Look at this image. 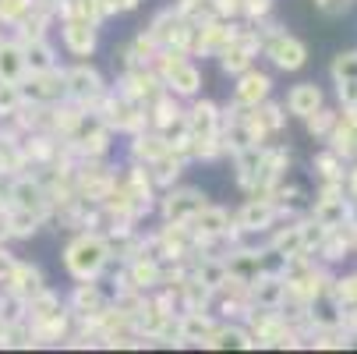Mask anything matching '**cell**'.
Returning <instances> with one entry per match:
<instances>
[{"instance_id":"1","label":"cell","mask_w":357,"mask_h":354,"mask_svg":"<svg viewBox=\"0 0 357 354\" xmlns=\"http://www.w3.org/2000/svg\"><path fill=\"white\" fill-rule=\"evenodd\" d=\"M110 263V244L96 234H78L64 248V266L75 280H96Z\"/></svg>"},{"instance_id":"20","label":"cell","mask_w":357,"mask_h":354,"mask_svg":"<svg viewBox=\"0 0 357 354\" xmlns=\"http://www.w3.org/2000/svg\"><path fill=\"white\" fill-rule=\"evenodd\" d=\"M244 11H248L251 18H262V15L273 11V0H244Z\"/></svg>"},{"instance_id":"21","label":"cell","mask_w":357,"mask_h":354,"mask_svg":"<svg viewBox=\"0 0 357 354\" xmlns=\"http://www.w3.org/2000/svg\"><path fill=\"white\" fill-rule=\"evenodd\" d=\"M315 8L326 11V15H343L350 8V0H315Z\"/></svg>"},{"instance_id":"8","label":"cell","mask_w":357,"mask_h":354,"mask_svg":"<svg viewBox=\"0 0 357 354\" xmlns=\"http://www.w3.org/2000/svg\"><path fill=\"white\" fill-rule=\"evenodd\" d=\"M64 85H68V96L78 99V103H89V99H96L99 92H103V78H99L92 68L78 64L64 75Z\"/></svg>"},{"instance_id":"7","label":"cell","mask_w":357,"mask_h":354,"mask_svg":"<svg viewBox=\"0 0 357 354\" xmlns=\"http://www.w3.org/2000/svg\"><path fill=\"white\" fill-rule=\"evenodd\" d=\"M276 216H280V206H276V202H269V198H251L248 206L237 213V227L248 230V234L269 230V227L276 223Z\"/></svg>"},{"instance_id":"13","label":"cell","mask_w":357,"mask_h":354,"mask_svg":"<svg viewBox=\"0 0 357 354\" xmlns=\"http://www.w3.org/2000/svg\"><path fill=\"white\" fill-rule=\"evenodd\" d=\"M25 61H29V71H50V68H57L54 50H50V43H46L43 36L25 46Z\"/></svg>"},{"instance_id":"2","label":"cell","mask_w":357,"mask_h":354,"mask_svg":"<svg viewBox=\"0 0 357 354\" xmlns=\"http://www.w3.org/2000/svg\"><path fill=\"white\" fill-rule=\"evenodd\" d=\"M266 57L280 71H301L304 64H308V46H304L297 36H290V32H276L266 43Z\"/></svg>"},{"instance_id":"11","label":"cell","mask_w":357,"mask_h":354,"mask_svg":"<svg viewBox=\"0 0 357 354\" xmlns=\"http://www.w3.org/2000/svg\"><path fill=\"white\" fill-rule=\"evenodd\" d=\"M8 283H11V290H15L22 301H32V297L43 290V276H39V270H32V266H25V263H15Z\"/></svg>"},{"instance_id":"15","label":"cell","mask_w":357,"mask_h":354,"mask_svg":"<svg viewBox=\"0 0 357 354\" xmlns=\"http://www.w3.org/2000/svg\"><path fill=\"white\" fill-rule=\"evenodd\" d=\"M25 103V92H22V82H0V114H18Z\"/></svg>"},{"instance_id":"6","label":"cell","mask_w":357,"mask_h":354,"mask_svg":"<svg viewBox=\"0 0 357 354\" xmlns=\"http://www.w3.org/2000/svg\"><path fill=\"white\" fill-rule=\"evenodd\" d=\"M322 89L315 85V82H301V85H294L290 92H287V114H294V117H301V121H308L312 114H319L322 110Z\"/></svg>"},{"instance_id":"9","label":"cell","mask_w":357,"mask_h":354,"mask_svg":"<svg viewBox=\"0 0 357 354\" xmlns=\"http://www.w3.org/2000/svg\"><path fill=\"white\" fill-rule=\"evenodd\" d=\"M237 39V32H234V25H223V22H213V25H206V29H198V54H223V50L230 46Z\"/></svg>"},{"instance_id":"16","label":"cell","mask_w":357,"mask_h":354,"mask_svg":"<svg viewBox=\"0 0 357 354\" xmlns=\"http://www.w3.org/2000/svg\"><path fill=\"white\" fill-rule=\"evenodd\" d=\"M156 280H160V266L152 263V259H149V263H145V259H135V263H131V283H135V287H152Z\"/></svg>"},{"instance_id":"14","label":"cell","mask_w":357,"mask_h":354,"mask_svg":"<svg viewBox=\"0 0 357 354\" xmlns=\"http://www.w3.org/2000/svg\"><path fill=\"white\" fill-rule=\"evenodd\" d=\"M32 15V0H0V22L4 25H22Z\"/></svg>"},{"instance_id":"23","label":"cell","mask_w":357,"mask_h":354,"mask_svg":"<svg viewBox=\"0 0 357 354\" xmlns=\"http://www.w3.org/2000/svg\"><path fill=\"white\" fill-rule=\"evenodd\" d=\"M347 323H350V326L357 330V309H350V312H347Z\"/></svg>"},{"instance_id":"18","label":"cell","mask_w":357,"mask_h":354,"mask_svg":"<svg viewBox=\"0 0 357 354\" xmlns=\"http://www.w3.org/2000/svg\"><path fill=\"white\" fill-rule=\"evenodd\" d=\"M333 128H336V114L333 110H319V114L308 117V131L312 135H322L326 138V135H333Z\"/></svg>"},{"instance_id":"10","label":"cell","mask_w":357,"mask_h":354,"mask_svg":"<svg viewBox=\"0 0 357 354\" xmlns=\"http://www.w3.org/2000/svg\"><path fill=\"white\" fill-rule=\"evenodd\" d=\"M29 71L25 61V46L18 43H0V82H22V75Z\"/></svg>"},{"instance_id":"5","label":"cell","mask_w":357,"mask_h":354,"mask_svg":"<svg viewBox=\"0 0 357 354\" xmlns=\"http://www.w3.org/2000/svg\"><path fill=\"white\" fill-rule=\"evenodd\" d=\"M64 46L75 57H89L96 50V18H82V15H68L64 22Z\"/></svg>"},{"instance_id":"4","label":"cell","mask_w":357,"mask_h":354,"mask_svg":"<svg viewBox=\"0 0 357 354\" xmlns=\"http://www.w3.org/2000/svg\"><path fill=\"white\" fill-rule=\"evenodd\" d=\"M209 202L198 188H181V191H170L167 202H163V216L167 223H191L202 209H206Z\"/></svg>"},{"instance_id":"17","label":"cell","mask_w":357,"mask_h":354,"mask_svg":"<svg viewBox=\"0 0 357 354\" xmlns=\"http://www.w3.org/2000/svg\"><path fill=\"white\" fill-rule=\"evenodd\" d=\"M333 78L336 82H357V50L354 54H340L333 61Z\"/></svg>"},{"instance_id":"12","label":"cell","mask_w":357,"mask_h":354,"mask_svg":"<svg viewBox=\"0 0 357 354\" xmlns=\"http://www.w3.org/2000/svg\"><path fill=\"white\" fill-rule=\"evenodd\" d=\"M191 223H195V230H198L202 237H216V234H227V230H230L227 209H216V206H206Z\"/></svg>"},{"instance_id":"19","label":"cell","mask_w":357,"mask_h":354,"mask_svg":"<svg viewBox=\"0 0 357 354\" xmlns=\"http://www.w3.org/2000/svg\"><path fill=\"white\" fill-rule=\"evenodd\" d=\"M336 297H340V305H347V309H357V273L336 283Z\"/></svg>"},{"instance_id":"3","label":"cell","mask_w":357,"mask_h":354,"mask_svg":"<svg viewBox=\"0 0 357 354\" xmlns=\"http://www.w3.org/2000/svg\"><path fill=\"white\" fill-rule=\"evenodd\" d=\"M269 92H273V78H269L266 71H255V68H248L244 75H237V85H234V107L251 110V107L266 103Z\"/></svg>"},{"instance_id":"22","label":"cell","mask_w":357,"mask_h":354,"mask_svg":"<svg viewBox=\"0 0 357 354\" xmlns=\"http://www.w3.org/2000/svg\"><path fill=\"white\" fill-rule=\"evenodd\" d=\"M160 107H170V99H167V96L156 103V110H160ZM170 121H177V114H163V117H156V128H167Z\"/></svg>"}]
</instances>
